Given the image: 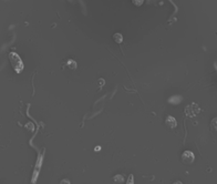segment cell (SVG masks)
Returning a JSON list of instances; mask_svg holds the SVG:
<instances>
[{"instance_id":"6da1fadb","label":"cell","mask_w":217,"mask_h":184,"mask_svg":"<svg viewBox=\"0 0 217 184\" xmlns=\"http://www.w3.org/2000/svg\"><path fill=\"white\" fill-rule=\"evenodd\" d=\"M9 60H10V64L12 69L16 71L17 73H20L23 71V62H22L21 58L19 57V54L16 52H10L9 53Z\"/></svg>"},{"instance_id":"7a4b0ae2","label":"cell","mask_w":217,"mask_h":184,"mask_svg":"<svg viewBox=\"0 0 217 184\" xmlns=\"http://www.w3.org/2000/svg\"><path fill=\"white\" fill-rule=\"evenodd\" d=\"M182 160L185 164H191L194 161V154L191 151H185L182 155Z\"/></svg>"},{"instance_id":"3957f363","label":"cell","mask_w":217,"mask_h":184,"mask_svg":"<svg viewBox=\"0 0 217 184\" xmlns=\"http://www.w3.org/2000/svg\"><path fill=\"white\" fill-rule=\"evenodd\" d=\"M166 124H167L169 128H175L177 125V122H176V120L173 116H167L166 118Z\"/></svg>"},{"instance_id":"277c9868","label":"cell","mask_w":217,"mask_h":184,"mask_svg":"<svg viewBox=\"0 0 217 184\" xmlns=\"http://www.w3.org/2000/svg\"><path fill=\"white\" fill-rule=\"evenodd\" d=\"M67 66H68L70 69H75V68H77V63H75V61H73V60H69V61L67 62Z\"/></svg>"},{"instance_id":"5b68a950","label":"cell","mask_w":217,"mask_h":184,"mask_svg":"<svg viewBox=\"0 0 217 184\" xmlns=\"http://www.w3.org/2000/svg\"><path fill=\"white\" fill-rule=\"evenodd\" d=\"M114 40H115V42H117V43H121L122 42V35L121 33H115V35H114Z\"/></svg>"},{"instance_id":"8992f818","label":"cell","mask_w":217,"mask_h":184,"mask_svg":"<svg viewBox=\"0 0 217 184\" xmlns=\"http://www.w3.org/2000/svg\"><path fill=\"white\" fill-rule=\"evenodd\" d=\"M144 0H133V4H135L136 6H141L143 4Z\"/></svg>"},{"instance_id":"52a82bcc","label":"cell","mask_w":217,"mask_h":184,"mask_svg":"<svg viewBox=\"0 0 217 184\" xmlns=\"http://www.w3.org/2000/svg\"><path fill=\"white\" fill-rule=\"evenodd\" d=\"M114 181H115V182H117V181H119V182H123L122 175H117V176H115V179H114Z\"/></svg>"}]
</instances>
